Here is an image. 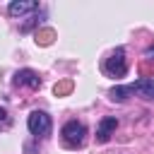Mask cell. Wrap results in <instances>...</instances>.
Returning <instances> with one entry per match:
<instances>
[{
	"mask_svg": "<svg viewBox=\"0 0 154 154\" xmlns=\"http://www.w3.org/2000/svg\"><path fill=\"white\" fill-rule=\"evenodd\" d=\"M60 135H63L65 147L77 149V147H82V144H84V140H87V128H84L79 120H67V123L63 125Z\"/></svg>",
	"mask_w": 154,
	"mask_h": 154,
	"instance_id": "1",
	"label": "cell"
},
{
	"mask_svg": "<svg viewBox=\"0 0 154 154\" xmlns=\"http://www.w3.org/2000/svg\"><path fill=\"white\" fill-rule=\"evenodd\" d=\"M116 128H118V118H116V116L101 118V120H99V128H96V142H108L111 135L116 132Z\"/></svg>",
	"mask_w": 154,
	"mask_h": 154,
	"instance_id": "6",
	"label": "cell"
},
{
	"mask_svg": "<svg viewBox=\"0 0 154 154\" xmlns=\"http://www.w3.org/2000/svg\"><path fill=\"white\" fill-rule=\"evenodd\" d=\"M36 41L43 43V46H48V43L53 41V31H41V34H36Z\"/></svg>",
	"mask_w": 154,
	"mask_h": 154,
	"instance_id": "9",
	"label": "cell"
},
{
	"mask_svg": "<svg viewBox=\"0 0 154 154\" xmlns=\"http://www.w3.org/2000/svg\"><path fill=\"white\" fill-rule=\"evenodd\" d=\"M14 84H17V87L38 89V87H41V77H38V72L24 67V70H17V72H14Z\"/></svg>",
	"mask_w": 154,
	"mask_h": 154,
	"instance_id": "5",
	"label": "cell"
},
{
	"mask_svg": "<svg viewBox=\"0 0 154 154\" xmlns=\"http://www.w3.org/2000/svg\"><path fill=\"white\" fill-rule=\"evenodd\" d=\"M26 128H29L31 135H36V137H46V135H51L53 120H51V116H48L46 111H31L29 118H26Z\"/></svg>",
	"mask_w": 154,
	"mask_h": 154,
	"instance_id": "2",
	"label": "cell"
},
{
	"mask_svg": "<svg viewBox=\"0 0 154 154\" xmlns=\"http://www.w3.org/2000/svg\"><path fill=\"white\" fill-rule=\"evenodd\" d=\"M103 72L108 75V77H125V72H128V60H125V48H116L108 58H106V63H103Z\"/></svg>",
	"mask_w": 154,
	"mask_h": 154,
	"instance_id": "3",
	"label": "cell"
},
{
	"mask_svg": "<svg viewBox=\"0 0 154 154\" xmlns=\"http://www.w3.org/2000/svg\"><path fill=\"white\" fill-rule=\"evenodd\" d=\"M38 7V2H34V0H12L10 5H7V12L12 14V17H22V14H26V12H34Z\"/></svg>",
	"mask_w": 154,
	"mask_h": 154,
	"instance_id": "7",
	"label": "cell"
},
{
	"mask_svg": "<svg viewBox=\"0 0 154 154\" xmlns=\"http://www.w3.org/2000/svg\"><path fill=\"white\" fill-rule=\"evenodd\" d=\"M12 125V118H10V113L5 111V108H0V130H7Z\"/></svg>",
	"mask_w": 154,
	"mask_h": 154,
	"instance_id": "8",
	"label": "cell"
},
{
	"mask_svg": "<svg viewBox=\"0 0 154 154\" xmlns=\"http://www.w3.org/2000/svg\"><path fill=\"white\" fill-rule=\"evenodd\" d=\"M125 91H128V96H130V94H140L142 99L154 101V79L140 77V79H135L132 84H125Z\"/></svg>",
	"mask_w": 154,
	"mask_h": 154,
	"instance_id": "4",
	"label": "cell"
},
{
	"mask_svg": "<svg viewBox=\"0 0 154 154\" xmlns=\"http://www.w3.org/2000/svg\"><path fill=\"white\" fill-rule=\"evenodd\" d=\"M72 89V84L70 82H63V84H55V94H65V91H70Z\"/></svg>",
	"mask_w": 154,
	"mask_h": 154,
	"instance_id": "10",
	"label": "cell"
}]
</instances>
